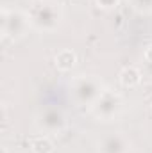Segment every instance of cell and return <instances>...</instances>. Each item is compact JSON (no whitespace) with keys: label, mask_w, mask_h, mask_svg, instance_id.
Listing matches in <instances>:
<instances>
[{"label":"cell","mask_w":152,"mask_h":153,"mask_svg":"<svg viewBox=\"0 0 152 153\" xmlns=\"http://www.w3.org/2000/svg\"><path fill=\"white\" fill-rule=\"evenodd\" d=\"M31 29L41 34L56 32L65 18V11L59 0H32L25 9Z\"/></svg>","instance_id":"6da1fadb"},{"label":"cell","mask_w":152,"mask_h":153,"mask_svg":"<svg viewBox=\"0 0 152 153\" xmlns=\"http://www.w3.org/2000/svg\"><path fill=\"white\" fill-rule=\"evenodd\" d=\"M106 84L99 75H77L68 84V93L77 107L91 109L99 96L104 93Z\"/></svg>","instance_id":"7a4b0ae2"},{"label":"cell","mask_w":152,"mask_h":153,"mask_svg":"<svg viewBox=\"0 0 152 153\" xmlns=\"http://www.w3.org/2000/svg\"><path fill=\"white\" fill-rule=\"evenodd\" d=\"M123 109H125V100H123V96H122L118 91L106 87L104 93L99 96V100L93 103V107H91L90 111H91V114H93V117H95L97 121L108 123V121L118 119V117L122 116V112H123Z\"/></svg>","instance_id":"3957f363"},{"label":"cell","mask_w":152,"mask_h":153,"mask_svg":"<svg viewBox=\"0 0 152 153\" xmlns=\"http://www.w3.org/2000/svg\"><path fill=\"white\" fill-rule=\"evenodd\" d=\"M31 29L29 18L25 11L4 7L0 13V34L4 39L18 41L22 39Z\"/></svg>","instance_id":"277c9868"},{"label":"cell","mask_w":152,"mask_h":153,"mask_svg":"<svg viewBox=\"0 0 152 153\" xmlns=\"http://www.w3.org/2000/svg\"><path fill=\"white\" fill-rule=\"evenodd\" d=\"M34 125L43 135H59V134L65 132V128L68 125V119H66V114L61 109L47 107V109H41L36 114Z\"/></svg>","instance_id":"5b68a950"},{"label":"cell","mask_w":152,"mask_h":153,"mask_svg":"<svg viewBox=\"0 0 152 153\" xmlns=\"http://www.w3.org/2000/svg\"><path fill=\"white\" fill-rule=\"evenodd\" d=\"M97 150L99 153H129L131 141L122 132H108L99 139Z\"/></svg>","instance_id":"8992f818"},{"label":"cell","mask_w":152,"mask_h":153,"mask_svg":"<svg viewBox=\"0 0 152 153\" xmlns=\"http://www.w3.org/2000/svg\"><path fill=\"white\" fill-rule=\"evenodd\" d=\"M118 80H120V85L125 87V89H134L141 84L143 80V73L140 68L136 66H125L122 68V71L118 73Z\"/></svg>","instance_id":"52a82bcc"},{"label":"cell","mask_w":152,"mask_h":153,"mask_svg":"<svg viewBox=\"0 0 152 153\" xmlns=\"http://www.w3.org/2000/svg\"><path fill=\"white\" fill-rule=\"evenodd\" d=\"M54 64L57 68V71L61 73H68L75 68L77 64V53L72 48H63L56 53V59H54Z\"/></svg>","instance_id":"ba28073f"},{"label":"cell","mask_w":152,"mask_h":153,"mask_svg":"<svg viewBox=\"0 0 152 153\" xmlns=\"http://www.w3.org/2000/svg\"><path fill=\"white\" fill-rule=\"evenodd\" d=\"M29 146H31L32 153H54V150H56L50 135H43V134L31 137L29 139Z\"/></svg>","instance_id":"9c48e42d"},{"label":"cell","mask_w":152,"mask_h":153,"mask_svg":"<svg viewBox=\"0 0 152 153\" xmlns=\"http://www.w3.org/2000/svg\"><path fill=\"white\" fill-rule=\"evenodd\" d=\"M127 5L141 16H150L152 14V0H127Z\"/></svg>","instance_id":"30bf717a"},{"label":"cell","mask_w":152,"mask_h":153,"mask_svg":"<svg viewBox=\"0 0 152 153\" xmlns=\"http://www.w3.org/2000/svg\"><path fill=\"white\" fill-rule=\"evenodd\" d=\"M95 4L102 11H113L120 5V0H95Z\"/></svg>","instance_id":"8fae6325"},{"label":"cell","mask_w":152,"mask_h":153,"mask_svg":"<svg viewBox=\"0 0 152 153\" xmlns=\"http://www.w3.org/2000/svg\"><path fill=\"white\" fill-rule=\"evenodd\" d=\"M143 59H145L147 64H150L152 66V45H149V46L145 48V52H143Z\"/></svg>","instance_id":"7c38bea8"},{"label":"cell","mask_w":152,"mask_h":153,"mask_svg":"<svg viewBox=\"0 0 152 153\" xmlns=\"http://www.w3.org/2000/svg\"><path fill=\"white\" fill-rule=\"evenodd\" d=\"M0 153H9V152H7V148H5V146H2V148H0Z\"/></svg>","instance_id":"4fadbf2b"},{"label":"cell","mask_w":152,"mask_h":153,"mask_svg":"<svg viewBox=\"0 0 152 153\" xmlns=\"http://www.w3.org/2000/svg\"><path fill=\"white\" fill-rule=\"evenodd\" d=\"M150 114H152V103H150Z\"/></svg>","instance_id":"5bb4252c"},{"label":"cell","mask_w":152,"mask_h":153,"mask_svg":"<svg viewBox=\"0 0 152 153\" xmlns=\"http://www.w3.org/2000/svg\"><path fill=\"white\" fill-rule=\"evenodd\" d=\"M72 2H79V0H72Z\"/></svg>","instance_id":"9a60e30c"},{"label":"cell","mask_w":152,"mask_h":153,"mask_svg":"<svg viewBox=\"0 0 152 153\" xmlns=\"http://www.w3.org/2000/svg\"><path fill=\"white\" fill-rule=\"evenodd\" d=\"M31 2H32V0H31Z\"/></svg>","instance_id":"2e32d148"}]
</instances>
